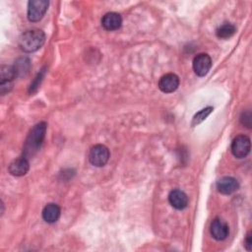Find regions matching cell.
Here are the masks:
<instances>
[{
	"mask_svg": "<svg viewBox=\"0 0 252 252\" xmlns=\"http://www.w3.org/2000/svg\"><path fill=\"white\" fill-rule=\"evenodd\" d=\"M46 128L47 124L43 121L32 127L24 144V157L27 158L32 157L39 150L45 137Z\"/></svg>",
	"mask_w": 252,
	"mask_h": 252,
	"instance_id": "1",
	"label": "cell"
},
{
	"mask_svg": "<svg viewBox=\"0 0 252 252\" xmlns=\"http://www.w3.org/2000/svg\"><path fill=\"white\" fill-rule=\"evenodd\" d=\"M45 41V34L41 30L32 29L24 32L19 38V46L25 52H34Z\"/></svg>",
	"mask_w": 252,
	"mask_h": 252,
	"instance_id": "2",
	"label": "cell"
},
{
	"mask_svg": "<svg viewBox=\"0 0 252 252\" xmlns=\"http://www.w3.org/2000/svg\"><path fill=\"white\" fill-rule=\"evenodd\" d=\"M109 156L110 154L107 147L101 144H97L90 150L89 160L93 165L96 167H101L106 164L109 159Z\"/></svg>",
	"mask_w": 252,
	"mask_h": 252,
	"instance_id": "3",
	"label": "cell"
},
{
	"mask_svg": "<svg viewBox=\"0 0 252 252\" xmlns=\"http://www.w3.org/2000/svg\"><path fill=\"white\" fill-rule=\"evenodd\" d=\"M49 2L46 0H32L28 3V19L30 22H39L47 11Z\"/></svg>",
	"mask_w": 252,
	"mask_h": 252,
	"instance_id": "4",
	"label": "cell"
},
{
	"mask_svg": "<svg viewBox=\"0 0 252 252\" xmlns=\"http://www.w3.org/2000/svg\"><path fill=\"white\" fill-rule=\"evenodd\" d=\"M232 155L237 158H245L251 150V143L249 137L245 135H238L236 136L230 147Z\"/></svg>",
	"mask_w": 252,
	"mask_h": 252,
	"instance_id": "5",
	"label": "cell"
},
{
	"mask_svg": "<svg viewBox=\"0 0 252 252\" xmlns=\"http://www.w3.org/2000/svg\"><path fill=\"white\" fill-rule=\"evenodd\" d=\"M193 70L196 75L203 77L207 75L212 67L211 57L206 53L197 54L193 59Z\"/></svg>",
	"mask_w": 252,
	"mask_h": 252,
	"instance_id": "6",
	"label": "cell"
},
{
	"mask_svg": "<svg viewBox=\"0 0 252 252\" xmlns=\"http://www.w3.org/2000/svg\"><path fill=\"white\" fill-rule=\"evenodd\" d=\"M210 232L216 240H224L228 236V225L220 218H215L211 222Z\"/></svg>",
	"mask_w": 252,
	"mask_h": 252,
	"instance_id": "7",
	"label": "cell"
},
{
	"mask_svg": "<svg viewBox=\"0 0 252 252\" xmlns=\"http://www.w3.org/2000/svg\"><path fill=\"white\" fill-rule=\"evenodd\" d=\"M179 86V78L173 73L163 75L158 81V89L165 94L173 93Z\"/></svg>",
	"mask_w": 252,
	"mask_h": 252,
	"instance_id": "8",
	"label": "cell"
},
{
	"mask_svg": "<svg viewBox=\"0 0 252 252\" xmlns=\"http://www.w3.org/2000/svg\"><path fill=\"white\" fill-rule=\"evenodd\" d=\"M239 188L237 180L231 176H224L218 180L217 189L220 193L224 195H229L235 192Z\"/></svg>",
	"mask_w": 252,
	"mask_h": 252,
	"instance_id": "9",
	"label": "cell"
},
{
	"mask_svg": "<svg viewBox=\"0 0 252 252\" xmlns=\"http://www.w3.org/2000/svg\"><path fill=\"white\" fill-rule=\"evenodd\" d=\"M169 204L176 210H183L188 205L187 195L180 189H173L168 194Z\"/></svg>",
	"mask_w": 252,
	"mask_h": 252,
	"instance_id": "10",
	"label": "cell"
},
{
	"mask_svg": "<svg viewBox=\"0 0 252 252\" xmlns=\"http://www.w3.org/2000/svg\"><path fill=\"white\" fill-rule=\"evenodd\" d=\"M9 172L14 176H23L27 174L30 169V162L26 157H21L14 159L9 164Z\"/></svg>",
	"mask_w": 252,
	"mask_h": 252,
	"instance_id": "11",
	"label": "cell"
},
{
	"mask_svg": "<svg viewBox=\"0 0 252 252\" xmlns=\"http://www.w3.org/2000/svg\"><path fill=\"white\" fill-rule=\"evenodd\" d=\"M101 25L106 31H116L122 25V18L118 13H106L101 19Z\"/></svg>",
	"mask_w": 252,
	"mask_h": 252,
	"instance_id": "12",
	"label": "cell"
},
{
	"mask_svg": "<svg viewBox=\"0 0 252 252\" xmlns=\"http://www.w3.org/2000/svg\"><path fill=\"white\" fill-rule=\"evenodd\" d=\"M41 214H42V219L46 222L52 223V222H55L59 219L60 208L58 205H56L54 203H49L43 208Z\"/></svg>",
	"mask_w": 252,
	"mask_h": 252,
	"instance_id": "13",
	"label": "cell"
},
{
	"mask_svg": "<svg viewBox=\"0 0 252 252\" xmlns=\"http://www.w3.org/2000/svg\"><path fill=\"white\" fill-rule=\"evenodd\" d=\"M13 67L16 71L17 77H23V76H26L29 73V70L31 68V62H30L29 58L22 57V58H19L15 62Z\"/></svg>",
	"mask_w": 252,
	"mask_h": 252,
	"instance_id": "14",
	"label": "cell"
},
{
	"mask_svg": "<svg viewBox=\"0 0 252 252\" xmlns=\"http://www.w3.org/2000/svg\"><path fill=\"white\" fill-rule=\"evenodd\" d=\"M235 32H236V29H235L234 25H232L230 23H223L221 26H220L218 28V30L216 31V34L219 38L226 39V38H229L230 36H232Z\"/></svg>",
	"mask_w": 252,
	"mask_h": 252,
	"instance_id": "15",
	"label": "cell"
},
{
	"mask_svg": "<svg viewBox=\"0 0 252 252\" xmlns=\"http://www.w3.org/2000/svg\"><path fill=\"white\" fill-rule=\"evenodd\" d=\"M17 77L16 71L13 66L3 65L0 71V84H8L12 83V81Z\"/></svg>",
	"mask_w": 252,
	"mask_h": 252,
	"instance_id": "16",
	"label": "cell"
},
{
	"mask_svg": "<svg viewBox=\"0 0 252 252\" xmlns=\"http://www.w3.org/2000/svg\"><path fill=\"white\" fill-rule=\"evenodd\" d=\"M214 110V108L212 106H208V107H205L203 109H201L199 112H197L193 119H192V122H191V126H197L199 125L200 123H202L210 114L211 112Z\"/></svg>",
	"mask_w": 252,
	"mask_h": 252,
	"instance_id": "17",
	"label": "cell"
},
{
	"mask_svg": "<svg viewBox=\"0 0 252 252\" xmlns=\"http://www.w3.org/2000/svg\"><path fill=\"white\" fill-rule=\"evenodd\" d=\"M44 74H45V69H42L39 71V73L35 76V78L33 79V81L31 83L30 85V88H29V93L30 94H32L34 92H36V90L38 89L43 77H44Z\"/></svg>",
	"mask_w": 252,
	"mask_h": 252,
	"instance_id": "18",
	"label": "cell"
},
{
	"mask_svg": "<svg viewBox=\"0 0 252 252\" xmlns=\"http://www.w3.org/2000/svg\"><path fill=\"white\" fill-rule=\"evenodd\" d=\"M240 122L243 126L247 127V128H251L252 125V114L250 110H245L241 113L240 116Z\"/></svg>",
	"mask_w": 252,
	"mask_h": 252,
	"instance_id": "19",
	"label": "cell"
},
{
	"mask_svg": "<svg viewBox=\"0 0 252 252\" xmlns=\"http://www.w3.org/2000/svg\"><path fill=\"white\" fill-rule=\"evenodd\" d=\"M244 246L246 248V250L251 251L252 249V236H251V231H248V233L246 234L245 240H244Z\"/></svg>",
	"mask_w": 252,
	"mask_h": 252,
	"instance_id": "20",
	"label": "cell"
}]
</instances>
